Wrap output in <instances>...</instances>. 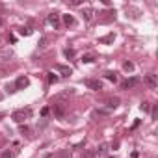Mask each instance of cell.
I'll return each instance as SVG.
<instances>
[{
  "label": "cell",
  "instance_id": "277c9868",
  "mask_svg": "<svg viewBox=\"0 0 158 158\" xmlns=\"http://www.w3.org/2000/svg\"><path fill=\"white\" fill-rule=\"evenodd\" d=\"M47 21H48V24H50L54 30H58L60 24H61V23H60V13H56V11H52V13L47 17Z\"/></svg>",
  "mask_w": 158,
  "mask_h": 158
},
{
  "label": "cell",
  "instance_id": "f546056e",
  "mask_svg": "<svg viewBox=\"0 0 158 158\" xmlns=\"http://www.w3.org/2000/svg\"><path fill=\"white\" fill-rule=\"evenodd\" d=\"M2 99H4V95H2V93H0V101H2Z\"/></svg>",
  "mask_w": 158,
  "mask_h": 158
},
{
  "label": "cell",
  "instance_id": "ffe728a7",
  "mask_svg": "<svg viewBox=\"0 0 158 158\" xmlns=\"http://www.w3.org/2000/svg\"><path fill=\"white\" fill-rule=\"evenodd\" d=\"M19 34H21V35H30V34H32V26H23V28L19 30Z\"/></svg>",
  "mask_w": 158,
  "mask_h": 158
},
{
  "label": "cell",
  "instance_id": "603a6c76",
  "mask_svg": "<svg viewBox=\"0 0 158 158\" xmlns=\"http://www.w3.org/2000/svg\"><path fill=\"white\" fill-rule=\"evenodd\" d=\"M139 108H141V112H143V114L151 112V104H149V102H141V106H139Z\"/></svg>",
  "mask_w": 158,
  "mask_h": 158
},
{
  "label": "cell",
  "instance_id": "d6986e66",
  "mask_svg": "<svg viewBox=\"0 0 158 158\" xmlns=\"http://www.w3.org/2000/svg\"><path fill=\"white\" fill-rule=\"evenodd\" d=\"M58 158H71V151L69 149H61L58 152Z\"/></svg>",
  "mask_w": 158,
  "mask_h": 158
},
{
  "label": "cell",
  "instance_id": "ba28073f",
  "mask_svg": "<svg viewBox=\"0 0 158 158\" xmlns=\"http://www.w3.org/2000/svg\"><path fill=\"white\" fill-rule=\"evenodd\" d=\"M56 71H58L61 76H71V74H73V69H71V67H67V65H61V63H58V65H56Z\"/></svg>",
  "mask_w": 158,
  "mask_h": 158
},
{
  "label": "cell",
  "instance_id": "83f0119b",
  "mask_svg": "<svg viewBox=\"0 0 158 158\" xmlns=\"http://www.w3.org/2000/svg\"><path fill=\"white\" fill-rule=\"evenodd\" d=\"M21 132H23V134H30V128H28L26 125H21Z\"/></svg>",
  "mask_w": 158,
  "mask_h": 158
},
{
  "label": "cell",
  "instance_id": "6da1fadb",
  "mask_svg": "<svg viewBox=\"0 0 158 158\" xmlns=\"http://www.w3.org/2000/svg\"><path fill=\"white\" fill-rule=\"evenodd\" d=\"M30 115H32V110H30V108H19V110H15V112L11 114V119H13L15 123H19V125H24Z\"/></svg>",
  "mask_w": 158,
  "mask_h": 158
},
{
  "label": "cell",
  "instance_id": "7a4b0ae2",
  "mask_svg": "<svg viewBox=\"0 0 158 158\" xmlns=\"http://www.w3.org/2000/svg\"><path fill=\"white\" fill-rule=\"evenodd\" d=\"M52 114H54L56 119H65V106L54 102V104H52Z\"/></svg>",
  "mask_w": 158,
  "mask_h": 158
},
{
  "label": "cell",
  "instance_id": "e0dca14e",
  "mask_svg": "<svg viewBox=\"0 0 158 158\" xmlns=\"http://www.w3.org/2000/svg\"><path fill=\"white\" fill-rule=\"evenodd\" d=\"M63 54H65V58H67V60H73V58H74V50H73V48H69V47H67V48H63Z\"/></svg>",
  "mask_w": 158,
  "mask_h": 158
},
{
  "label": "cell",
  "instance_id": "f1b7e54d",
  "mask_svg": "<svg viewBox=\"0 0 158 158\" xmlns=\"http://www.w3.org/2000/svg\"><path fill=\"white\" fill-rule=\"evenodd\" d=\"M2 24H4V21H2V17H0V26H2Z\"/></svg>",
  "mask_w": 158,
  "mask_h": 158
},
{
  "label": "cell",
  "instance_id": "4316f807",
  "mask_svg": "<svg viewBox=\"0 0 158 158\" xmlns=\"http://www.w3.org/2000/svg\"><path fill=\"white\" fill-rule=\"evenodd\" d=\"M48 112H50V108H48V106H45V108L41 110V115H43V117H47V115H48Z\"/></svg>",
  "mask_w": 158,
  "mask_h": 158
},
{
  "label": "cell",
  "instance_id": "ac0fdd59",
  "mask_svg": "<svg viewBox=\"0 0 158 158\" xmlns=\"http://www.w3.org/2000/svg\"><path fill=\"white\" fill-rule=\"evenodd\" d=\"M123 69H125V71H127V73H132V71H134V63H132V61H128V60H127V61H125V63H123Z\"/></svg>",
  "mask_w": 158,
  "mask_h": 158
},
{
  "label": "cell",
  "instance_id": "4fadbf2b",
  "mask_svg": "<svg viewBox=\"0 0 158 158\" xmlns=\"http://www.w3.org/2000/svg\"><path fill=\"white\" fill-rule=\"evenodd\" d=\"M104 78L115 84V82H117V73H114V71H106V73H104Z\"/></svg>",
  "mask_w": 158,
  "mask_h": 158
},
{
  "label": "cell",
  "instance_id": "7c38bea8",
  "mask_svg": "<svg viewBox=\"0 0 158 158\" xmlns=\"http://www.w3.org/2000/svg\"><path fill=\"white\" fill-rule=\"evenodd\" d=\"M108 152V143H101L97 149H95V154H99V156H104Z\"/></svg>",
  "mask_w": 158,
  "mask_h": 158
},
{
  "label": "cell",
  "instance_id": "8992f818",
  "mask_svg": "<svg viewBox=\"0 0 158 158\" xmlns=\"http://www.w3.org/2000/svg\"><path fill=\"white\" fill-rule=\"evenodd\" d=\"M145 84H147L151 89H154V88L158 86V82H156V74H154V73H149V74H145Z\"/></svg>",
  "mask_w": 158,
  "mask_h": 158
},
{
  "label": "cell",
  "instance_id": "9a60e30c",
  "mask_svg": "<svg viewBox=\"0 0 158 158\" xmlns=\"http://www.w3.org/2000/svg\"><path fill=\"white\" fill-rule=\"evenodd\" d=\"M15 154H17V151H11V149H6V151L2 152V156H0V158H15Z\"/></svg>",
  "mask_w": 158,
  "mask_h": 158
},
{
  "label": "cell",
  "instance_id": "2e32d148",
  "mask_svg": "<svg viewBox=\"0 0 158 158\" xmlns=\"http://www.w3.org/2000/svg\"><path fill=\"white\" fill-rule=\"evenodd\" d=\"M47 80H48V84H56L58 82V76L54 73H47Z\"/></svg>",
  "mask_w": 158,
  "mask_h": 158
},
{
  "label": "cell",
  "instance_id": "44dd1931",
  "mask_svg": "<svg viewBox=\"0 0 158 158\" xmlns=\"http://www.w3.org/2000/svg\"><path fill=\"white\" fill-rule=\"evenodd\" d=\"M82 61H84V63H91V61H95V54H86V56H82Z\"/></svg>",
  "mask_w": 158,
  "mask_h": 158
},
{
  "label": "cell",
  "instance_id": "7402d4cb",
  "mask_svg": "<svg viewBox=\"0 0 158 158\" xmlns=\"http://www.w3.org/2000/svg\"><path fill=\"white\" fill-rule=\"evenodd\" d=\"M97 154H95V151H91V149H88V151H84V154H82V158H95Z\"/></svg>",
  "mask_w": 158,
  "mask_h": 158
},
{
  "label": "cell",
  "instance_id": "52a82bcc",
  "mask_svg": "<svg viewBox=\"0 0 158 158\" xmlns=\"http://www.w3.org/2000/svg\"><path fill=\"white\" fill-rule=\"evenodd\" d=\"M28 84H30V80L26 76H19L17 80H15V89L19 91V89H24V88H28Z\"/></svg>",
  "mask_w": 158,
  "mask_h": 158
},
{
  "label": "cell",
  "instance_id": "d4e9b609",
  "mask_svg": "<svg viewBox=\"0 0 158 158\" xmlns=\"http://www.w3.org/2000/svg\"><path fill=\"white\" fill-rule=\"evenodd\" d=\"M151 117H152V119H156V117H158V108H156V104H154V106H152V110H151Z\"/></svg>",
  "mask_w": 158,
  "mask_h": 158
},
{
  "label": "cell",
  "instance_id": "5b68a950",
  "mask_svg": "<svg viewBox=\"0 0 158 158\" xmlns=\"http://www.w3.org/2000/svg\"><path fill=\"white\" fill-rule=\"evenodd\" d=\"M136 84H139V78L138 76H132V78H127V80L121 84V89H130V88H134Z\"/></svg>",
  "mask_w": 158,
  "mask_h": 158
},
{
  "label": "cell",
  "instance_id": "484cf974",
  "mask_svg": "<svg viewBox=\"0 0 158 158\" xmlns=\"http://www.w3.org/2000/svg\"><path fill=\"white\" fill-rule=\"evenodd\" d=\"M45 47H47V37L43 35V37L39 39V48H45Z\"/></svg>",
  "mask_w": 158,
  "mask_h": 158
},
{
  "label": "cell",
  "instance_id": "cb8c5ba5",
  "mask_svg": "<svg viewBox=\"0 0 158 158\" xmlns=\"http://www.w3.org/2000/svg\"><path fill=\"white\" fill-rule=\"evenodd\" d=\"M17 89H15V84H8L6 86V93H15Z\"/></svg>",
  "mask_w": 158,
  "mask_h": 158
},
{
  "label": "cell",
  "instance_id": "9c48e42d",
  "mask_svg": "<svg viewBox=\"0 0 158 158\" xmlns=\"http://www.w3.org/2000/svg\"><path fill=\"white\" fill-rule=\"evenodd\" d=\"M119 102H121V101H119V97H108V99L104 101V104H106L110 110H115V108L119 106Z\"/></svg>",
  "mask_w": 158,
  "mask_h": 158
},
{
  "label": "cell",
  "instance_id": "5bb4252c",
  "mask_svg": "<svg viewBox=\"0 0 158 158\" xmlns=\"http://www.w3.org/2000/svg\"><path fill=\"white\" fill-rule=\"evenodd\" d=\"M114 39H115V34L112 32V34H108V35H104V37H101V39H99V43H102V45H106V43H112Z\"/></svg>",
  "mask_w": 158,
  "mask_h": 158
},
{
  "label": "cell",
  "instance_id": "8fae6325",
  "mask_svg": "<svg viewBox=\"0 0 158 158\" xmlns=\"http://www.w3.org/2000/svg\"><path fill=\"white\" fill-rule=\"evenodd\" d=\"M60 17H61V21H63V24H65L67 28H69V26H74V17H73V15L67 13V15H60Z\"/></svg>",
  "mask_w": 158,
  "mask_h": 158
},
{
  "label": "cell",
  "instance_id": "30bf717a",
  "mask_svg": "<svg viewBox=\"0 0 158 158\" xmlns=\"http://www.w3.org/2000/svg\"><path fill=\"white\" fill-rule=\"evenodd\" d=\"M93 15H95L93 8H84V10H82V17H84L86 23H91V21H93Z\"/></svg>",
  "mask_w": 158,
  "mask_h": 158
},
{
  "label": "cell",
  "instance_id": "3957f363",
  "mask_svg": "<svg viewBox=\"0 0 158 158\" xmlns=\"http://www.w3.org/2000/svg\"><path fill=\"white\" fill-rule=\"evenodd\" d=\"M84 84H86L89 89H93V91H101V89H102V82L97 80V78H88Z\"/></svg>",
  "mask_w": 158,
  "mask_h": 158
}]
</instances>
